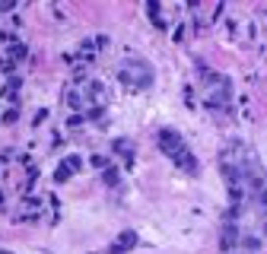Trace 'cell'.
Returning a JSON list of instances; mask_svg holds the SVG:
<instances>
[{"label":"cell","mask_w":267,"mask_h":254,"mask_svg":"<svg viewBox=\"0 0 267 254\" xmlns=\"http://www.w3.org/2000/svg\"><path fill=\"white\" fill-rule=\"evenodd\" d=\"M236 245H239V226L226 219V226H223V254H229Z\"/></svg>","instance_id":"6"},{"label":"cell","mask_w":267,"mask_h":254,"mask_svg":"<svg viewBox=\"0 0 267 254\" xmlns=\"http://www.w3.org/2000/svg\"><path fill=\"white\" fill-rule=\"evenodd\" d=\"M6 54H10V64L13 61H26V57H29V48H26L23 42H13L10 48H6Z\"/></svg>","instance_id":"12"},{"label":"cell","mask_w":267,"mask_h":254,"mask_svg":"<svg viewBox=\"0 0 267 254\" xmlns=\"http://www.w3.org/2000/svg\"><path fill=\"white\" fill-rule=\"evenodd\" d=\"M204 105L210 111H216V115H229V105H232V86L226 76H216L210 86H207V96H204Z\"/></svg>","instance_id":"3"},{"label":"cell","mask_w":267,"mask_h":254,"mask_svg":"<svg viewBox=\"0 0 267 254\" xmlns=\"http://www.w3.org/2000/svg\"><path fill=\"white\" fill-rule=\"evenodd\" d=\"M45 118H48V108H38V111H35V127H38V124H42V121H45Z\"/></svg>","instance_id":"18"},{"label":"cell","mask_w":267,"mask_h":254,"mask_svg":"<svg viewBox=\"0 0 267 254\" xmlns=\"http://www.w3.org/2000/svg\"><path fill=\"white\" fill-rule=\"evenodd\" d=\"M146 13H150V19H153V25H156V29H165V25H169L162 3H146Z\"/></svg>","instance_id":"8"},{"label":"cell","mask_w":267,"mask_h":254,"mask_svg":"<svg viewBox=\"0 0 267 254\" xmlns=\"http://www.w3.org/2000/svg\"><path fill=\"white\" fill-rule=\"evenodd\" d=\"M134 245H137V232H134V229H128V232H124V235L118 238L115 245H111V254H128V251L134 248Z\"/></svg>","instance_id":"7"},{"label":"cell","mask_w":267,"mask_h":254,"mask_svg":"<svg viewBox=\"0 0 267 254\" xmlns=\"http://www.w3.org/2000/svg\"><path fill=\"white\" fill-rule=\"evenodd\" d=\"M105 96H108V92H105V83H99V79H89V86H86V102H92V105H99V108H102V102H105Z\"/></svg>","instance_id":"5"},{"label":"cell","mask_w":267,"mask_h":254,"mask_svg":"<svg viewBox=\"0 0 267 254\" xmlns=\"http://www.w3.org/2000/svg\"><path fill=\"white\" fill-rule=\"evenodd\" d=\"M64 102H67V108H73V111L80 115V111H83V105H86V99H83V92L67 89V92H64Z\"/></svg>","instance_id":"9"},{"label":"cell","mask_w":267,"mask_h":254,"mask_svg":"<svg viewBox=\"0 0 267 254\" xmlns=\"http://www.w3.org/2000/svg\"><path fill=\"white\" fill-rule=\"evenodd\" d=\"M89 165H92V169H105V165H108V159H105V156H92Z\"/></svg>","instance_id":"14"},{"label":"cell","mask_w":267,"mask_h":254,"mask_svg":"<svg viewBox=\"0 0 267 254\" xmlns=\"http://www.w3.org/2000/svg\"><path fill=\"white\" fill-rule=\"evenodd\" d=\"M239 248H242L245 254H251V251L261 248V238H258V235H248V232H245V235H239Z\"/></svg>","instance_id":"11"},{"label":"cell","mask_w":267,"mask_h":254,"mask_svg":"<svg viewBox=\"0 0 267 254\" xmlns=\"http://www.w3.org/2000/svg\"><path fill=\"white\" fill-rule=\"evenodd\" d=\"M80 169H83V159H80V156H70V159H64V162L57 165V172H54V181H57V184L70 181V175H77Z\"/></svg>","instance_id":"4"},{"label":"cell","mask_w":267,"mask_h":254,"mask_svg":"<svg viewBox=\"0 0 267 254\" xmlns=\"http://www.w3.org/2000/svg\"><path fill=\"white\" fill-rule=\"evenodd\" d=\"M102 178H105V184H118V181H121V172H118V169H105Z\"/></svg>","instance_id":"13"},{"label":"cell","mask_w":267,"mask_h":254,"mask_svg":"<svg viewBox=\"0 0 267 254\" xmlns=\"http://www.w3.org/2000/svg\"><path fill=\"white\" fill-rule=\"evenodd\" d=\"M3 121H6V124L19 121V108H10V111H6V115H3Z\"/></svg>","instance_id":"15"},{"label":"cell","mask_w":267,"mask_h":254,"mask_svg":"<svg viewBox=\"0 0 267 254\" xmlns=\"http://www.w3.org/2000/svg\"><path fill=\"white\" fill-rule=\"evenodd\" d=\"M242 254H245V251H242Z\"/></svg>","instance_id":"22"},{"label":"cell","mask_w":267,"mask_h":254,"mask_svg":"<svg viewBox=\"0 0 267 254\" xmlns=\"http://www.w3.org/2000/svg\"><path fill=\"white\" fill-rule=\"evenodd\" d=\"M0 254H10V251H0Z\"/></svg>","instance_id":"21"},{"label":"cell","mask_w":267,"mask_h":254,"mask_svg":"<svg viewBox=\"0 0 267 254\" xmlns=\"http://www.w3.org/2000/svg\"><path fill=\"white\" fill-rule=\"evenodd\" d=\"M156 143H159V150H162L165 156L185 172V175H197V172H200L197 156L191 152V146L185 143V137L175 130V127H162V130L156 133Z\"/></svg>","instance_id":"1"},{"label":"cell","mask_w":267,"mask_h":254,"mask_svg":"<svg viewBox=\"0 0 267 254\" xmlns=\"http://www.w3.org/2000/svg\"><path fill=\"white\" fill-rule=\"evenodd\" d=\"M118 79L131 89H150L153 86V64H146L143 57H128L118 67Z\"/></svg>","instance_id":"2"},{"label":"cell","mask_w":267,"mask_h":254,"mask_svg":"<svg viewBox=\"0 0 267 254\" xmlns=\"http://www.w3.org/2000/svg\"><path fill=\"white\" fill-rule=\"evenodd\" d=\"M261 232H264V235H267V219H264V229H261Z\"/></svg>","instance_id":"20"},{"label":"cell","mask_w":267,"mask_h":254,"mask_svg":"<svg viewBox=\"0 0 267 254\" xmlns=\"http://www.w3.org/2000/svg\"><path fill=\"white\" fill-rule=\"evenodd\" d=\"M111 152H115V156H124L131 162L134 159V143L131 140H115V143H111Z\"/></svg>","instance_id":"10"},{"label":"cell","mask_w":267,"mask_h":254,"mask_svg":"<svg viewBox=\"0 0 267 254\" xmlns=\"http://www.w3.org/2000/svg\"><path fill=\"white\" fill-rule=\"evenodd\" d=\"M185 99H188V105L194 108V92H191V86H185Z\"/></svg>","instance_id":"19"},{"label":"cell","mask_w":267,"mask_h":254,"mask_svg":"<svg viewBox=\"0 0 267 254\" xmlns=\"http://www.w3.org/2000/svg\"><path fill=\"white\" fill-rule=\"evenodd\" d=\"M67 127H83V115H70L67 118Z\"/></svg>","instance_id":"16"},{"label":"cell","mask_w":267,"mask_h":254,"mask_svg":"<svg viewBox=\"0 0 267 254\" xmlns=\"http://www.w3.org/2000/svg\"><path fill=\"white\" fill-rule=\"evenodd\" d=\"M258 206H261V210L267 213V191H264V188L258 191Z\"/></svg>","instance_id":"17"}]
</instances>
